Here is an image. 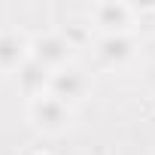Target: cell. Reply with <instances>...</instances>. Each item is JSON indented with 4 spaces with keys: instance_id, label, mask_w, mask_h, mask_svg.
I'll return each mask as SVG.
<instances>
[{
    "instance_id": "6da1fadb",
    "label": "cell",
    "mask_w": 155,
    "mask_h": 155,
    "mask_svg": "<svg viewBox=\"0 0 155 155\" xmlns=\"http://www.w3.org/2000/svg\"><path fill=\"white\" fill-rule=\"evenodd\" d=\"M25 116L31 122L34 131L46 134V137H55V134H64L73 122V107H67L64 101L52 97L49 91L40 94V97H31L28 107H25Z\"/></svg>"
},
{
    "instance_id": "7a4b0ae2",
    "label": "cell",
    "mask_w": 155,
    "mask_h": 155,
    "mask_svg": "<svg viewBox=\"0 0 155 155\" xmlns=\"http://www.w3.org/2000/svg\"><path fill=\"white\" fill-rule=\"evenodd\" d=\"M94 34H137V6L122 0H101L85 9Z\"/></svg>"
},
{
    "instance_id": "3957f363",
    "label": "cell",
    "mask_w": 155,
    "mask_h": 155,
    "mask_svg": "<svg viewBox=\"0 0 155 155\" xmlns=\"http://www.w3.org/2000/svg\"><path fill=\"white\" fill-rule=\"evenodd\" d=\"M94 82H91V73L82 67V64H64L61 70L52 73V79H49V94L64 101L67 107H76V104H82L88 94H91Z\"/></svg>"
},
{
    "instance_id": "277c9868",
    "label": "cell",
    "mask_w": 155,
    "mask_h": 155,
    "mask_svg": "<svg viewBox=\"0 0 155 155\" xmlns=\"http://www.w3.org/2000/svg\"><path fill=\"white\" fill-rule=\"evenodd\" d=\"M91 52L101 67H128L140 55V37L137 34H97L91 43Z\"/></svg>"
},
{
    "instance_id": "5b68a950",
    "label": "cell",
    "mask_w": 155,
    "mask_h": 155,
    "mask_svg": "<svg viewBox=\"0 0 155 155\" xmlns=\"http://www.w3.org/2000/svg\"><path fill=\"white\" fill-rule=\"evenodd\" d=\"M28 52L37 64H43L46 70H61L64 64L73 61V46L64 40L61 31H37L28 37Z\"/></svg>"
},
{
    "instance_id": "8992f818",
    "label": "cell",
    "mask_w": 155,
    "mask_h": 155,
    "mask_svg": "<svg viewBox=\"0 0 155 155\" xmlns=\"http://www.w3.org/2000/svg\"><path fill=\"white\" fill-rule=\"evenodd\" d=\"M28 58H31V52H28V34H21L15 28H0V73L12 76Z\"/></svg>"
},
{
    "instance_id": "52a82bcc",
    "label": "cell",
    "mask_w": 155,
    "mask_h": 155,
    "mask_svg": "<svg viewBox=\"0 0 155 155\" xmlns=\"http://www.w3.org/2000/svg\"><path fill=\"white\" fill-rule=\"evenodd\" d=\"M15 85H18V91L31 101V97H40V94H46L49 91V79H52V70H46L43 64H37L34 58H28L15 73Z\"/></svg>"
},
{
    "instance_id": "ba28073f",
    "label": "cell",
    "mask_w": 155,
    "mask_h": 155,
    "mask_svg": "<svg viewBox=\"0 0 155 155\" xmlns=\"http://www.w3.org/2000/svg\"><path fill=\"white\" fill-rule=\"evenodd\" d=\"M61 34H64V40L73 46V52H76V49H82V46H91V43H94V37H97V34H94V28L88 25V18H85V15L70 18V21L61 28Z\"/></svg>"
},
{
    "instance_id": "9c48e42d",
    "label": "cell",
    "mask_w": 155,
    "mask_h": 155,
    "mask_svg": "<svg viewBox=\"0 0 155 155\" xmlns=\"http://www.w3.org/2000/svg\"><path fill=\"white\" fill-rule=\"evenodd\" d=\"M34 155H55V152H34Z\"/></svg>"
}]
</instances>
